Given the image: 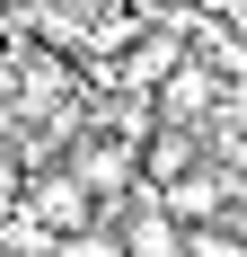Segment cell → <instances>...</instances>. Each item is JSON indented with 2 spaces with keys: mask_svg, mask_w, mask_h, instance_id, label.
I'll use <instances>...</instances> for the list:
<instances>
[{
  "mask_svg": "<svg viewBox=\"0 0 247 257\" xmlns=\"http://www.w3.org/2000/svg\"><path fill=\"white\" fill-rule=\"evenodd\" d=\"M88 204H98V195H88L71 169H53V178H26V186H18V222H26L36 239H62V231H80V222H88Z\"/></svg>",
  "mask_w": 247,
  "mask_h": 257,
  "instance_id": "6da1fadb",
  "label": "cell"
},
{
  "mask_svg": "<svg viewBox=\"0 0 247 257\" xmlns=\"http://www.w3.org/2000/svg\"><path fill=\"white\" fill-rule=\"evenodd\" d=\"M150 195H159V204H168L176 222H186V231H194V222H212V213L230 204V186H221V169H212V160H194L186 178H168V186H150Z\"/></svg>",
  "mask_w": 247,
  "mask_h": 257,
  "instance_id": "7a4b0ae2",
  "label": "cell"
},
{
  "mask_svg": "<svg viewBox=\"0 0 247 257\" xmlns=\"http://www.w3.org/2000/svg\"><path fill=\"white\" fill-rule=\"evenodd\" d=\"M71 178L88 186V195H124L132 186V142H115V133H88L71 151Z\"/></svg>",
  "mask_w": 247,
  "mask_h": 257,
  "instance_id": "3957f363",
  "label": "cell"
},
{
  "mask_svg": "<svg viewBox=\"0 0 247 257\" xmlns=\"http://www.w3.org/2000/svg\"><path fill=\"white\" fill-rule=\"evenodd\" d=\"M150 89H159V124H194L203 106H212V71H203V62H186V53H176Z\"/></svg>",
  "mask_w": 247,
  "mask_h": 257,
  "instance_id": "277c9868",
  "label": "cell"
},
{
  "mask_svg": "<svg viewBox=\"0 0 247 257\" xmlns=\"http://www.w3.org/2000/svg\"><path fill=\"white\" fill-rule=\"evenodd\" d=\"M194 160H203V151H194L186 124H150V142L132 151V178H142V186H168V178H186Z\"/></svg>",
  "mask_w": 247,
  "mask_h": 257,
  "instance_id": "5b68a950",
  "label": "cell"
},
{
  "mask_svg": "<svg viewBox=\"0 0 247 257\" xmlns=\"http://www.w3.org/2000/svg\"><path fill=\"white\" fill-rule=\"evenodd\" d=\"M124 257H186V222H176V213L150 195V204L124 222Z\"/></svg>",
  "mask_w": 247,
  "mask_h": 257,
  "instance_id": "8992f818",
  "label": "cell"
},
{
  "mask_svg": "<svg viewBox=\"0 0 247 257\" xmlns=\"http://www.w3.org/2000/svg\"><path fill=\"white\" fill-rule=\"evenodd\" d=\"M168 62H176V36H142V45L124 53V80H132V89H150V80L168 71Z\"/></svg>",
  "mask_w": 247,
  "mask_h": 257,
  "instance_id": "52a82bcc",
  "label": "cell"
},
{
  "mask_svg": "<svg viewBox=\"0 0 247 257\" xmlns=\"http://www.w3.org/2000/svg\"><path fill=\"white\" fill-rule=\"evenodd\" d=\"M53 248L62 257H124V231H88V222H80V231H62Z\"/></svg>",
  "mask_w": 247,
  "mask_h": 257,
  "instance_id": "ba28073f",
  "label": "cell"
},
{
  "mask_svg": "<svg viewBox=\"0 0 247 257\" xmlns=\"http://www.w3.org/2000/svg\"><path fill=\"white\" fill-rule=\"evenodd\" d=\"M18 186H26V169H18V160H0V213L18 204Z\"/></svg>",
  "mask_w": 247,
  "mask_h": 257,
  "instance_id": "9c48e42d",
  "label": "cell"
}]
</instances>
